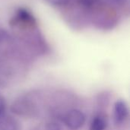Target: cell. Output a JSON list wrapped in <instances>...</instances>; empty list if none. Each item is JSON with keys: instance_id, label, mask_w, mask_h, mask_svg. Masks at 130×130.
<instances>
[{"instance_id": "cell-1", "label": "cell", "mask_w": 130, "mask_h": 130, "mask_svg": "<svg viewBox=\"0 0 130 130\" xmlns=\"http://www.w3.org/2000/svg\"><path fill=\"white\" fill-rule=\"evenodd\" d=\"M66 126L72 130H77L83 126L85 123V114L78 110H72L64 117Z\"/></svg>"}, {"instance_id": "cell-2", "label": "cell", "mask_w": 130, "mask_h": 130, "mask_svg": "<svg viewBox=\"0 0 130 130\" xmlns=\"http://www.w3.org/2000/svg\"><path fill=\"white\" fill-rule=\"evenodd\" d=\"M129 114V110L126 103L123 100L117 101L114 104L113 118L116 124H120L123 123L127 118Z\"/></svg>"}, {"instance_id": "cell-3", "label": "cell", "mask_w": 130, "mask_h": 130, "mask_svg": "<svg viewBox=\"0 0 130 130\" xmlns=\"http://www.w3.org/2000/svg\"><path fill=\"white\" fill-rule=\"evenodd\" d=\"M0 130H19V123L13 117L3 114L0 116Z\"/></svg>"}, {"instance_id": "cell-4", "label": "cell", "mask_w": 130, "mask_h": 130, "mask_svg": "<svg viewBox=\"0 0 130 130\" xmlns=\"http://www.w3.org/2000/svg\"><path fill=\"white\" fill-rule=\"evenodd\" d=\"M107 126V120L104 115L95 116L91 122L89 130H105Z\"/></svg>"}, {"instance_id": "cell-5", "label": "cell", "mask_w": 130, "mask_h": 130, "mask_svg": "<svg viewBox=\"0 0 130 130\" xmlns=\"http://www.w3.org/2000/svg\"><path fill=\"white\" fill-rule=\"evenodd\" d=\"M15 20L18 22L21 21L27 24H34L35 22V19L34 16L31 14V13L24 8H21L17 11Z\"/></svg>"}, {"instance_id": "cell-6", "label": "cell", "mask_w": 130, "mask_h": 130, "mask_svg": "<svg viewBox=\"0 0 130 130\" xmlns=\"http://www.w3.org/2000/svg\"><path fill=\"white\" fill-rule=\"evenodd\" d=\"M100 0H77V2L82 7L86 8H91L95 6Z\"/></svg>"}, {"instance_id": "cell-7", "label": "cell", "mask_w": 130, "mask_h": 130, "mask_svg": "<svg viewBox=\"0 0 130 130\" xmlns=\"http://www.w3.org/2000/svg\"><path fill=\"white\" fill-rule=\"evenodd\" d=\"M45 2H47L50 5L60 7V6L66 5L69 3V0H45Z\"/></svg>"}, {"instance_id": "cell-8", "label": "cell", "mask_w": 130, "mask_h": 130, "mask_svg": "<svg viewBox=\"0 0 130 130\" xmlns=\"http://www.w3.org/2000/svg\"><path fill=\"white\" fill-rule=\"evenodd\" d=\"M45 130H61V126L56 122H51L47 123L45 126Z\"/></svg>"}, {"instance_id": "cell-9", "label": "cell", "mask_w": 130, "mask_h": 130, "mask_svg": "<svg viewBox=\"0 0 130 130\" xmlns=\"http://www.w3.org/2000/svg\"><path fill=\"white\" fill-rule=\"evenodd\" d=\"M5 101L3 97L0 95V116L5 114Z\"/></svg>"}, {"instance_id": "cell-10", "label": "cell", "mask_w": 130, "mask_h": 130, "mask_svg": "<svg viewBox=\"0 0 130 130\" xmlns=\"http://www.w3.org/2000/svg\"><path fill=\"white\" fill-rule=\"evenodd\" d=\"M110 3L113 4V5H122L123 3H125V2L126 0H107Z\"/></svg>"}, {"instance_id": "cell-11", "label": "cell", "mask_w": 130, "mask_h": 130, "mask_svg": "<svg viewBox=\"0 0 130 130\" xmlns=\"http://www.w3.org/2000/svg\"><path fill=\"white\" fill-rule=\"evenodd\" d=\"M4 36V34H3V31H2V30H0V40H1V39H2V37Z\"/></svg>"}]
</instances>
